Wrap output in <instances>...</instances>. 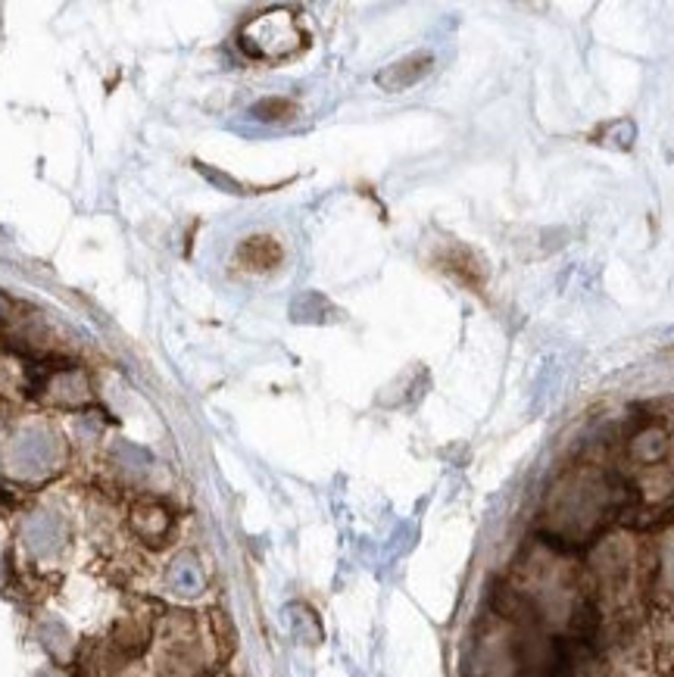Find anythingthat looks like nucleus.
<instances>
[{
  "label": "nucleus",
  "mask_w": 674,
  "mask_h": 677,
  "mask_svg": "<svg viewBox=\"0 0 674 677\" xmlns=\"http://www.w3.org/2000/svg\"><path fill=\"white\" fill-rule=\"evenodd\" d=\"M241 45L253 57H263V60H282L290 57L294 50L303 45V35L294 23L290 13H265L260 20L244 28Z\"/></svg>",
  "instance_id": "obj_1"
},
{
  "label": "nucleus",
  "mask_w": 674,
  "mask_h": 677,
  "mask_svg": "<svg viewBox=\"0 0 674 677\" xmlns=\"http://www.w3.org/2000/svg\"><path fill=\"white\" fill-rule=\"evenodd\" d=\"M432 63H434L432 53H412L407 60L387 66L385 73L378 75V85H382L385 91H407V88L419 85L425 75L432 73Z\"/></svg>",
  "instance_id": "obj_2"
},
{
  "label": "nucleus",
  "mask_w": 674,
  "mask_h": 677,
  "mask_svg": "<svg viewBox=\"0 0 674 677\" xmlns=\"http://www.w3.org/2000/svg\"><path fill=\"white\" fill-rule=\"evenodd\" d=\"M282 256H285L282 243L269 238V235H253L238 247V263L250 272H269V268L282 263Z\"/></svg>",
  "instance_id": "obj_3"
},
{
  "label": "nucleus",
  "mask_w": 674,
  "mask_h": 677,
  "mask_svg": "<svg viewBox=\"0 0 674 677\" xmlns=\"http://www.w3.org/2000/svg\"><path fill=\"white\" fill-rule=\"evenodd\" d=\"M253 116H260V120H288V116H294V103L290 100H278V97H269V100L253 106Z\"/></svg>",
  "instance_id": "obj_4"
}]
</instances>
